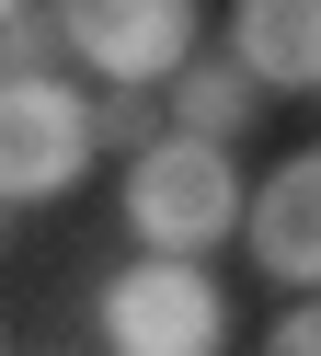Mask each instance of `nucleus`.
I'll return each mask as SVG.
<instances>
[{
	"mask_svg": "<svg viewBox=\"0 0 321 356\" xmlns=\"http://www.w3.org/2000/svg\"><path fill=\"white\" fill-rule=\"evenodd\" d=\"M92 322H104V356H229V287L206 264L138 253L126 276H104Z\"/></svg>",
	"mask_w": 321,
	"mask_h": 356,
	"instance_id": "2",
	"label": "nucleus"
},
{
	"mask_svg": "<svg viewBox=\"0 0 321 356\" xmlns=\"http://www.w3.org/2000/svg\"><path fill=\"white\" fill-rule=\"evenodd\" d=\"M92 161H104L92 149V92H69L58 70L0 81V207H58Z\"/></svg>",
	"mask_w": 321,
	"mask_h": 356,
	"instance_id": "3",
	"label": "nucleus"
},
{
	"mask_svg": "<svg viewBox=\"0 0 321 356\" xmlns=\"http://www.w3.org/2000/svg\"><path fill=\"white\" fill-rule=\"evenodd\" d=\"M0 218H12V207H0Z\"/></svg>",
	"mask_w": 321,
	"mask_h": 356,
	"instance_id": "13",
	"label": "nucleus"
},
{
	"mask_svg": "<svg viewBox=\"0 0 321 356\" xmlns=\"http://www.w3.org/2000/svg\"><path fill=\"white\" fill-rule=\"evenodd\" d=\"M0 356H12V333H0Z\"/></svg>",
	"mask_w": 321,
	"mask_h": 356,
	"instance_id": "12",
	"label": "nucleus"
},
{
	"mask_svg": "<svg viewBox=\"0 0 321 356\" xmlns=\"http://www.w3.org/2000/svg\"><path fill=\"white\" fill-rule=\"evenodd\" d=\"M241 241H252V264H264L287 299H321V149H298V161H275L264 184H252Z\"/></svg>",
	"mask_w": 321,
	"mask_h": 356,
	"instance_id": "5",
	"label": "nucleus"
},
{
	"mask_svg": "<svg viewBox=\"0 0 321 356\" xmlns=\"http://www.w3.org/2000/svg\"><path fill=\"white\" fill-rule=\"evenodd\" d=\"M252 184L218 138H149L126 161V241L138 253H172V264H206L229 230H241Z\"/></svg>",
	"mask_w": 321,
	"mask_h": 356,
	"instance_id": "1",
	"label": "nucleus"
},
{
	"mask_svg": "<svg viewBox=\"0 0 321 356\" xmlns=\"http://www.w3.org/2000/svg\"><path fill=\"white\" fill-rule=\"evenodd\" d=\"M58 12H35V0H23L12 24H0V81H35V70H58Z\"/></svg>",
	"mask_w": 321,
	"mask_h": 356,
	"instance_id": "9",
	"label": "nucleus"
},
{
	"mask_svg": "<svg viewBox=\"0 0 321 356\" xmlns=\"http://www.w3.org/2000/svg\"><path fill=\"white\" fill-rule=\"evenodd\" d=\"M149 138H172V104H160L149 81H104V104H92V149H115V161H138Z\"/></svg>",
	"mask_w": 321,
	"mask_h": 356,
	"instance_id": "8",
	"label": "nucleus"
},
{
	"mask_svg": "<svg viewBox=\"0 0 321 356\" xmlns=\"http://www.w3.org/2000/svg\"><path fill=\"white\" fill-rule=\"evenodd\" d=\"M160 104H172V138H218V149H241V127L264 115V92H252V70L241 58H183L172 81H160Z\"/></svg>",
	"mask_w": 321,
	"mask_h": 356,
	"instance_id": "7",
	"label": "nucleus"
},
{
	"mask_svg": "<svg viewBox=\"0 0 321 356\" xmlns=\"http://www.w3.org/2000/svg\"><path fill=\"white\" fill-rule=\"evenodd\" d=\"M264 356H321V299H287V310H275Z\"/></svg>",
	"mask_w": 321,
	"mask_h": 356,
	"instance_id": "10",
	"label": "nucleus"
},
{
	"mask_svg": "<svg viewBox=\"0 0 321 356\" xmlns=\"http://www.w3.org/2000/svg\"><path fill=\"white\" fill-rule=\"evenodd\" d=\"M58 12V47L92 81H172L195 58V0H46Z\"/></svg>",
	"mask_w": 321,
	"mask_h": 356,
	"instance_id": "4",
	"label": "nucleus"
},
{
	"mask_svg": "<svg viewBox=\"0 0 321 356\" xmlns=\"http://www.w3.org/2000/svg\"><path fill=\"white\" fill-rule=\"evenodd\" d=\"M12 12H23V0H0V24H12Z\"/></svg>",
	"mask_w": 321,
	"mask_h": 356,
	"instance_id": "11",
	"label": "nucleus"
},
{
	"mask_svg": "<svg viewBox=\"0 0 321 356\" xmlns=\"http://www.w3.org/2000/svg\"><path fill=\"white\" fill-rule=\"evenodd\" d=\"M229 58L252 92H321V0H229Z\"/></svg>",
	"mask_w": 321,
	"mask_h": 356,
	"instance_id": "6",
	"label": "nucleus"
}]
</instances>
